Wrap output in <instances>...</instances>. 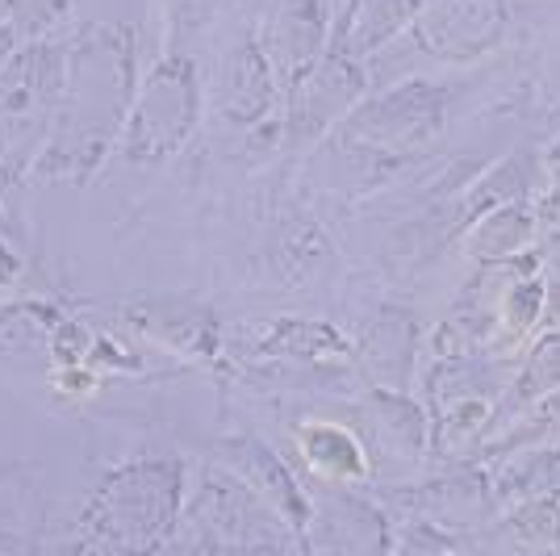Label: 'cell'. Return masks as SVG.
<instances>
[{
	"mask_svg": "<svg viewBox=\"0 0 560 556\" xmlns=\"http://www.w3.org/2000/svg\"><path fill=\"white\" fill-rule=\"evenodd\" d=\"M218 0H160V13L167 25V50H185L188 38H197L213 18Z\"/></svg>",
	"mask_w": 560,
	"mask_h": 556,
	"instance_id": "8992f818",
	"label": "cell"
},
{
	"mask_svg": "<svg viewBox=\"0 0 560 556\" xmlns=\"http://www.w3.org/2000/svg\"><path fill=\"white\" fill-rule=\"evenodd\" d=\"M13 273H18V259L4 252V243H0V285H4V280H13Z\"/></svg>",
	"mask_w": 560,
	"mask_h": 556,
	"instance_id": "52a82bcc",
	"label": "cell"
},
{
	"mask_svg": "<svg viewBox=\"0 0 560 556\" xmlns=\"http://www.w3.org/2000/svg\"><path fill=\"white\" fill-rule=\"evenodd\" d=\"M259 59L256 50L238 47L226 55V68H222V84H218V101H222V114L234 117V121H247V117H256V101H252V80H256L259 71Z\"/></svg>",
	"mask_w": 560,
	"mask_h": 556,
	"instance_id": "5b68a950",
	"label": "cell"
},
{
	"mask_svg": "<svg viewBox=\"0 0 560 556\" xmlns=\"http://www.w3.org/2000/svg\"><path fill=\"white\" fill-rule=\"evenodd\" d=\"M201 117V76L192 68L188 50H164L142 71L135 109L121 130V160L130 163H167L188 147Z\"/></svg>",
	"mask_w": 560,
	"mask_h": 556,
	"instance_id": "7a4b0ae2",
	"label": "cell"
},
{
	"mask_svg": "<svg viewBox=\"0 0 560 556\" xmlns=\"http://www.w3.org/2000/svg\"><path fill=\"white\" fill-rule=\"evenodd\" d=\"M59 326V314L43 302L0 305V351H22L34 344H47Z\"/></svg>",
	"mask_w": 560,
	"mask_h": 556,
	"instance_id": "277c9868",
	"label": "cell"
},
{
	"mask_svg": "<svg viewBox=\"0 0 560 556\" xmlns=\"http://www.w3.org/2000/svg\"><path fill=\"white\" fill-rule=\"evenodd\" d=\"M185 468L176 461H130L96 494V523L121 553H151L180 510Z\"/></svg>",
	"mask_w": 560,
	"mask_h": 556,
	"instance_id": "3957f363",
	"label": "cell"
},
{
	"mask_svg": "<svg viewBox=\"0 0 560 556\" xmlns=\"http://www.w3.org/2000/svg\"><path fill=\"white\" fill-rule=\"evenodd\" d=\"M139 84L135 25H84L68 47V84L55 105L59 117L34 172L63 185L89 181L109 155V147L121 142Z\"/></svg>",
	"mask_w": 560,
	"mask_h": 556,
	"instance_id": "6da1fadb",
	"label": "cell"
}]
</instances>
